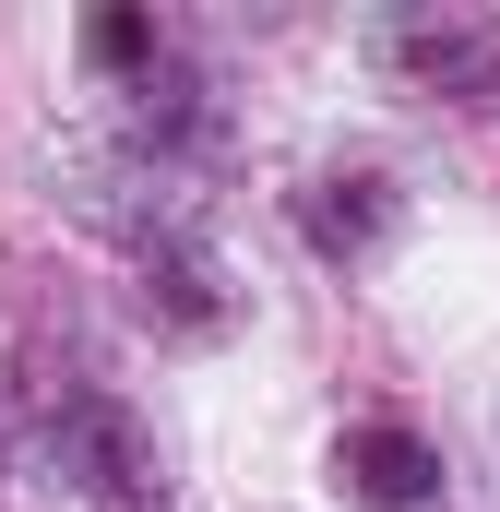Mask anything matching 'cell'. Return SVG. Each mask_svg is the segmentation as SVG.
<instances>
[{"label":"cell","mask_w":500,"mask_h":512,"mask_svg":"<svg viewBox=\"0 0 500 512\" xmlns=\"http://www.w3.org/2000/svg\"><path fill=\"white\" fill-rule=\"evenodd\" d=\"M48 453H60V477H72L84 501H108V512H143V489H155L131 417H120V405H96V393H72V405L48 417Z\"/></svg>","instance_id":"6da1fadb"},{"label":"cell","mask_w":500,"mask_h":512,"mask_svg":"<svg viewBox=\"0 0 500 512\" xmlns=\"http://www.w3.org/2000/svg\"><path fill=\"white\" fill-rule=\"evenodd\" d=\"M393 60L441 96H500V24H465V12H417L393 24Z\"/></svg>","instance_id":"7a4b0ae2"},{"label":"cell","mask_w":500,"mask_h":512,"mask_svg":"<svg viewBox=\"0 0 500 512\" xmlns=\"http://www.w3.org/2000/svg\"><path fill=\"white\" fill-rule=\"evenodd\" d=\"M334 477H346V501H370V512H417L441 489V453L417 429H346L334 441Z\"/></svg>","instance_id":"3957f363"},{"label":"cell","mask_w":500,"mask_h":512,"mask_svg":"<svg viewBox=\"0 0 500 512\" xmlns=\"http://www.w3.org/2000/svg\"><path fill=\"white\" fill-rule=\"evenodd\" d=\"M381 227H393V191H381V179H322V191H310V239L334 262H358Z\"/></svg>","instance_id":"277c9868"},{"label":"cell","mask_w":500,"mask_h":512,"mask_svg":"<svg viewBox=\"0 0 500 512\" xmlns=\"http://www.w3.org/2000/svg\"><path fill=\"white\" fill-rule=\"evenodd\" d=\"M84 48H96V60H155V24H143V12H96Z\"/></svg>","instance_id":"5b68a950"}]
</instances>
